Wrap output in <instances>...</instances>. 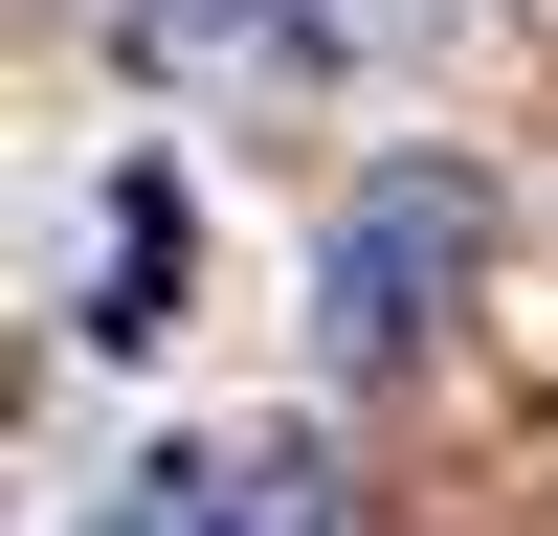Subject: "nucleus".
I'll return each mask as SVG.
<instances>
[{
    "label": "nucleus",
    "mask_w": 558,
    "mask_h": 536,
    "mask_svg": "<svg viewBox=\"0 0 558 536\" xmlns=\"http://www.w3.org/2000/svg\"><path fill=\"white\" fill-rule=\"evenodd\" d=\"M470 268H492V179L447 157V134H402V157L313 223V357H336V380H402V357L470 313Z\"/></svg>",
    "instance_id": "nucleus-1"
},
{
    "label": "nucleus",
    "mask_w": 558,
    "mask_h": 536,
    "mask_svg": "<svg viewBox=\"0 0 558 536\" xmlns=\"http://www.w3.org/2000/svg\"><path fill=\"white\" fill-rule=\"evenodd\" d=\"M447 0H134V45H157L179 89H380L425 68Z\"/></svg>",
    "instance_id": "nucleus-3"
},
{
    "label": "nucleus",
    "mask_w": 558,
    "mask_h": 536,
    "mask_svg": "<svg viewBox=\"0 0 558 536\" xmlns=\"http://www.w3.org/2000/svg\"><path fill=\"white\" fill-rule=\"evenodd\" d=\"M89 536H357V491L313 425L223 402V425H157L134 470H89Z\"/></svg>",
    "instance_id": "nucleus-2"
},
{
    "label": "nucleus",
    "mask_w": 558,
    "mask_h": 536,
    "mask_svg": "<svg viewBox=\"0 0 558 536\" xmlns=\"http://www.w3.org/2000/svg\"><path fill=\"white\" fill-rule=\"evenodd\" d=\"M45 313H68L89 357H157V336H179V157H157V134H134V157H89L68 246H45Z\"/></svg>",
    "instance_id": "nucleus-4"
}]
</instances>
